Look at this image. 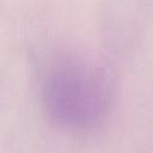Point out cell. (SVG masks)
Returning <instances> with one entry per match:
<instances>
[{"mask_svg":"<svg viewBox=\"0 0 153 153\" xmlns=\"http://www.w3.org/2000/svg\"><path fill=\"white\" fill-rule=\"evenodd\" d=\"M39 99L48 118L69 133H85L103 120L110 102L106 73L74 51H57L39 72Z\"/></svg>","mask_w":153,"mask_h":153,"instance_id":"cell-1","label":"cell"}]
</instances>
